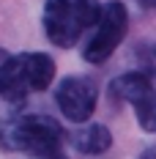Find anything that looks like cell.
Here are the masks:
<instances>
[{
	"mask_svg": "<svg viewBox=\"0 0 156 159\" xmlns=\"http://www.w3.org/2000/svg\"><path fill=\"white\" fill-rule=\"evenodd\" d=\"M99 0H47L44 6V30L55 47H74L82 33L99 22Z\"/></svg>",
	"mask_w": 156,
	"mask_h": 159,
	"instance_id": "3957f363",
	"label": "cell"
},
{
	"mask_svg": "<svg viewBox=\"0 0 156 159\" xmlns=\"http://www.w3.org/2000/svg\"><path fill=\"white\" fill-rule=\"evenodd\" d=\"M112 145V134L104 124H91L77 134V148L82 154H101Z\"/></svg>",
	"mask_w": 156,
	"mask_h": 159,
	"instance_id": "8992f818",
	"label": "cell"
},
{
	"mask_svg": "<svg viewBox=\"0 0 156 159\" xmlns=\"http://www.w3.org/2000/svg\"><path fill=\"white\" fill-rule=\"evenodd\" d=\"M126 30H129V14L126 8L112 0L107 6H101V14L96 22V33L91 36V41L82 49V58L88 63H104L109 55L118 49V44L123 41Z\"/></svg>",
	"mask_w": 156,
	"mask_h": 159,
	"instance_id": "277c9868",
	"label": "cell"
},
{
	"mask_svg": "<svg viewBox=\"0 0 156 159\" xmlns=\"http://www.w3.org/2000/svg\"><path fill=\"white\" fill-rule=\"evenodd\" d=\"M154 85H151V80L145 77V74H123V77L115 80V93L126 99V102H134V99H140L145 91H151Z\"/></svg>",
	"mask_w": 156,
	"mask_h": 159,
	"instance_id": "52a82bcc",
	"label": "cell"
},
{
	"mask_svg": "<svg viewBox=\"0 0 156 159\" xmlns=\"http://www.w3.org/2000/svg\"><path fill=\"white\" fill-rule=\"evenodd\" d=\"M66 132L49 115H19L0 126V145L6 151H22L38 159H60Z\"/></svg>",
	"mask_w": 156,
	"mask_h": 159,
	"instance_id": "6da1fadb",
	"label": "cell"
},
{
	"mask_svg": "<svg viewBox=\"0 0 156 159\" xmlns=\"http://www.w3.org/2000/svg\"><path fill=\"white\" fill-rule=\"evenodd\" d=\"M55 80V61L44 52H22L0 63V96L6 102H25L28 93L44 91Z\"/></svg>",
	"mask_w": 156,
	"mask_h": 159,
	"instance_id": "7a4b0ae2",
	"label": "cell"
},
{
	"mask_svg": "<svg viewBox=\"0 0 156 159\" xmlns=\"http://www.w3.org/2000/svg\"><path fill=\"white\" fill-rule=\"evenodd\" d=\"M55 102H58L60 112L69 121L82 124L93 115L96 102H99V91L88 77H66L60 80V85L55 91Z\"/></svg>",
	"mask_w": 156,
	"mask_h": 159,
	"instance_id": "5b68a950",
	"label": "cell"
},
{
	"mask_svg": "<svg viewBox=\"0 0 156 159\" xmlns=\"http://www.w3.org/2000/svg\"><path fill=\"white\" fill-rule=\"evenodd\" d=\"M140 159H156V145H154V148H148V151H145Z\"/></svg>",
	"mask_w": 156,
	"mask_h": 159,
	"instance_id": "9c48e42d",
	"label": "cell"
},
{
	"mask_svg": "<svg viewBox=\"0 0 156 159\" xmlns=\"http://www.w3.org/2000/svg\"><path fill=\"white\" fill-rule=\"evenodd\" d=\"M134 104V112H137V121L145 132H156V91H145L140 99L131 102Z\"/></svg>",
	"mask_w": 156,
	"mask_h": 159,
	"instance_id": "ba28073f",
	"label": "cell"
}]
</instances>
